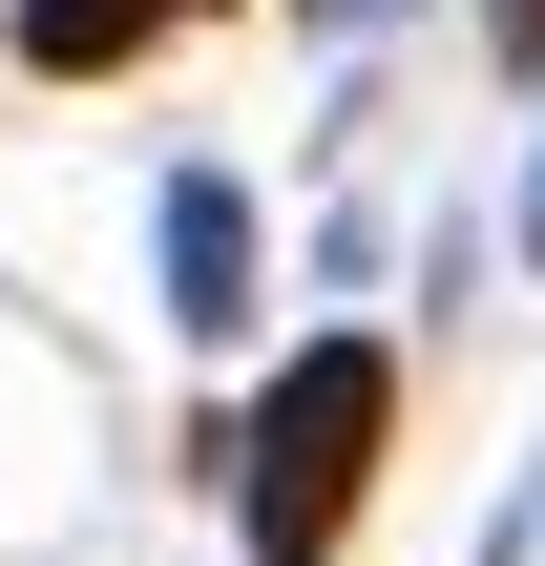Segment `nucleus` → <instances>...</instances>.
<instances>
[{
  "label": "nucleus",
  "instance_id": "f257e3e1",
  "mask_svg": "<svg viewBox=\"0 0 545 566\" xmlns=\"http://www.w3.org/2000/svg\"><path fill=\"white\" fill-rule=\"evenodd\" d=\"M378 441H399V357H378V336H294L273 399L231 420V525H252V566H315L336 546L357 483H378Z\"/></svg>",
  "mask_w": 545,
  "mask_h": 566
},
{
  "label": "nucleus",
  "instance_id": "f03ea898",
  "mask_svg": "<svg viewBox=\"0 0 545 566\" xmlns=\"http://www.w3.org/2000/svg\"><path fill=\"white\" fill-rule=\"evenodd\" d=\"M168 315L189 336H252V189L231 168H168Z\"/></svg>",
  "mask_w": 545,
  "mask_h": 566
},
{
  "label": "nucleus",
  "instance_id": "7ed1b4c3",
  "mask_svg": "<svg viewBox=\"0 0 545 566\" xmlns=\"http://www.w3.org/2000/svg\"><path fill=\"white\" fill-rule=\"evenodd\" d=\"M147 42H168L147 0H21V63H42V84H105V63H147Z\"/></svg>",
  "mask_w": 545,
  "mask_h": 566
},
{
  "label": "nucleus",
  "instance_id": "20e7f679",
  "mask_svg": "<svg viewBox=\"0 0 545 566\" xmlns=\"http://www.w3.org/2000/svg\"><path fill=\"white\" fill-rule=\"evenodd\" d=\"M483 42H504V63H525V84H545V0H483Z\"/></svg>",
  "mask_w": 545,
  "mask_h": 566
},
{
  "label": "nucleus",
  "instance_id": "39448f33",
  "mask_svg": "<svg viewBox=\"0 0 545 566\" xmlns=\"http://www.w3.org/2000/svg\"><path fill=\"white\" fill-rule=\"evenodd\" d=\"M294 21H315V42H378V21H399V0H294Z\"/></svg>",
  "mask_w": 545,
  "mask_h": 566
},
{
  "label": "nucleus",
  "instance_id": "423d86ee",
  "mask_svg": "<svg viewBox=\"0 0 545 566\" xmlns=\"http://www.w3.org/2000/svg\"><path fill=\"white\" fill-rule=\"evenodd\" d=\"M525 252H545V168H525Z\"/></svg>",
  "mask_w": 545,
  "mask_h": 566
},
{
  "label": "nucleus",
  "instance_id": "0eeeda50",
  "mask_svg": "<svg viewBox=\"0 0 545 566\" xmlns=\"http://www.w3.org/2000/svg\"><path fill=\"white\" fill-rule=\"evenodd\" d=\"M147 21H210V0H147Z\"/></svg>",
  "mask_w": 545,
  "mask_h": 566
}]
</instances>
